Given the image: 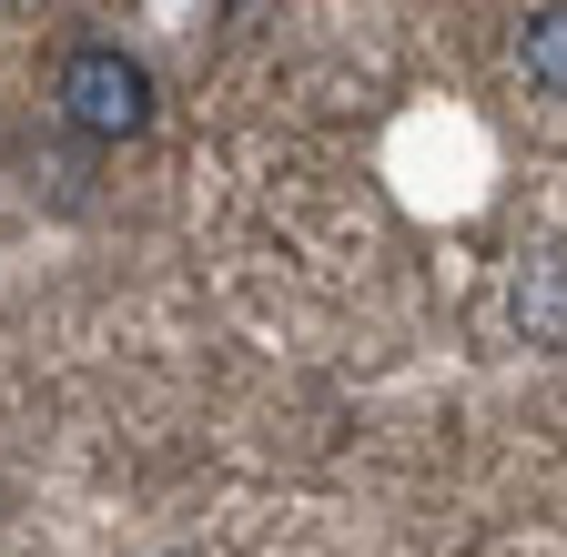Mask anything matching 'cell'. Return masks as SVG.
<instances>
[{
    "label": "cell",
    "mask_w": 567,
    "mask_h": 557,
    "mask_svg": "<svg viewBox=\"0 0 567 557\" xmlns=\"http://www.w3.org/2000/svg\"><path fill=\"white\" fill-rule=\"evenodd\" d=\"M517 334L547 344V355H567V254H527L517 264Z\"/></svg>",
    "instance_id": "obj_2"
},
{
    "label": "cell",
    "mask_w": 567,
    "mask_h": 557,
    "mask_svg": "<svg viewBox=\"0 0 567 557\" xmlns=\"http://www.w3.org/2000/svg\"><path fill=\"white\" fill-rule=\"evenodd\" d=\"M517 72H527L537 92H557V102H567V0L527 11V31H517Z\"/></svg>",
    "instance_id": "obj_3"
},
{
    "label": "cell",
    "mask_w": 567,
    "mask_h": 557,
    "mask_svg": "<svg viewBox=\"0 0 567 557\" xmlns=\"http://www.w3.org/2000/svg\"><path fill=\"white\" fill-rule=\"evenodd\" d=\"M51 102H61L71 132H92V143H132V132L153 122V72H142L132 51H102L92 41V51L61 61V92Z\"/></svg>",
    "instance_id": "obj_1"
}]
</instances>
